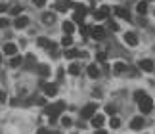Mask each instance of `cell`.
<instances>
[{
	"label": "cell",
	"instance_id": "17",
	"mask_svg": "<svg viewBox=\"0 0 155 134\" xmlns=\"http://www.w3.org/2000/svg\"><path fill=\"white\" fill-rule=\"evenodd\" d=\"M127 71V65H124L123 62H117L115 65H113V73H115V75H121V73H124Z\"/></svg>",
	"mask_w": 155,
	"mask_h": 134
},
{
	"label": "cell",
	"instance_id": "1",
	"mask_svg": "<svg viewBox=\"0 0 155 134\" xmlns=\"http://www.w3.org/2000/svg\"><path fill=\"white\" fill-rule=\"evenodd\" d=\"M63 109H65V102H56V103L46 107V115L50 117V123H56L58 117L63 113Z\"/></svg>",
	"mask_w": 155,
	"mask_h": 134
},
{
	"label": "cell",
	"instance_id": "14",
	"mask_svg": "<svg viewBox=\"0 0 155 134\" xmlns=\"http://www.w3.org/2000/svg\"><path fill=\"white\" fill-rule=\"evenodd\" d=\"M4 54H8V56H15V54H17V46L14 44V42H8V44L4 46Z\"/></svg>",
	"mask_w": 155,
	"mask_h": 134
},
{
	"label": "cell",
	"instance_id": "5",
	"mask_svg": "<svg viewBox=\"0 0 155 134\" xmlns=\"http://www.w3.org/2000/svg\"><path fill=\"white\" fill-rule=\"evenodd\" d=\"M123 39H124V42H127L128 46H138V35L132 33V31H127L123 35Z\"/></svg>",
	"mask_w": 155,
	"mask_h": 134
},
{
	"label": "cell",
	"instance_id": "12",
	"mask_svg": "<svg viewBox=\"0 0 155 134\" xmlns=\"http://www.w3.org/2000/svg\"><path fill=\"white\" fill-rule=\"evenodd\" d=\"M94 17H96V19H107V17H109V8H107V6L100 8L98 12H94Z\"/></svg>",
	"mask_w": 155,
	"mask_h": 134
},
{
	"label": "cell",
	"instance_id": "23",
	"mask_svg": "<svg viewBox=\"0 0 155 134\" xmlns=\"http://www.w3.org/2000/svg\"><path fill=\"white\" fill-rule=\"evenodd\" d=\"M136 10H138V14H146V12H147V4L146 2H140L138 6H136Z\"/></svg>",
	"mask_w": 155,
	"mask_h": 134
},
{
	"label": "cell",
	"instance_id": "20",
	"mask_svg": "<svg viewBox=\"0 0 155 134\" xmlns=\"http://www.w3.org/2000/svg\"><path fill=\"white\" fill-rule=\"evenodd\" d=\"M42 23L44 25H52L54 23V14H42Z\"/></svg>",
	"mask_w": 155,
	"mask_h": 134
},
{
	"label": "cell",
	"instance_id": "18",
	"mask_svg": "<svg viewBox=\"0 0 155 134\" xmlns=\"http://www.w3.org/2000/svg\"><path fill=\"white\" fill-rule=\"evenodd\" d=\"M98 75H100V69L94 63H90V65H88V77H90V79H96Z\"/></svg>",
	"mask_w": 155,
	"mask_h": 134
},
{
	"label": "cell",
	"instance_id": "25",
	"mask_svg": "<svg viewBox=\"0 0 155 134\" xmlns=\"http://www.w3.org/2000/svg\"><path fill=\"white\" fill-rule=\"evenodd\" d=\"M109 125H111V129H119V126H121V121H119L117 117H111Z\"/></svg>",
	"mask_w": 155,
	"mask_h": 134
},
{
	"label": "cell",
	"instance_id": "24",
	"mask_svg": "<svg viewBox=\"0 0 155 134\" xmlns=\"http://www.w3.org/2000/svg\"><path fill=\"white\" fill-rule=\"evenodd\" d=\"M61 44H63V46H71V44H73V39H71L69 35H65L63 39H61Z\"/></svg>",
	"mask_w": 155,
	"mask_h": 134
},
{
	"label": "cell",
	"instance_id": "29",
	"mask_svg": "<svg viewBox=\"0 0 155 134\" xmlns=\"http://www.w3.org/2000/svg\"><path fill=\"white\" fill-rule=\"evenodd\" d=\"M105 113L107 115H115V107H113V106H105Z\"/></svg>",
	"mask_w": 155,
	"mask_h": 134
},
{
	"label": "cell",
	"instance_id": "26",
	"mask_svg": "<svg viewBox=\"0 0 155 134\" xmlns=\"http://www.w3.org/2000/svg\"><path fill=\"white\" fill-rule=\"evenodd\" d=\"M144 96H146L144 90H136V92H134V100H136V102H140L142 98H144Z\"/></svg>",
	"mask_w": 155,
	"mask_h": 134
},
{
	"label": "cell",
	"instance_id": "38",
	"mask_svg": "<svg viewBox=\"0 0 155 134\" xmlns=\"http://www.w3.org/2000/svg\"><path fill=\"white\" fill-rule=\"evenodd\" d=\"M96 134H107V132H105V130H102V129H100V130H98Z\"/></svg>",
	"mask_w": 155,
	"mask_h": 134
},
{
	"label": "cell",
	"instance_id": "34",
	"mask_svg": "<svg viewBox=\"0 0 155 134\" xmlns=\"http://www.w3.org/2000/svg\"><path fill=\"white\" fill-rule=\"evenodd\" d=\"M0 102H2V103L6 102V92H4V90H0Z\"/></svg>",
	"mask_w": 155,
	"mask_h": 134
},
{
	"label": "cell",
	"instance_id": "39",
	"mask_svg": "<svg viewBox=\"0 0 155 134\" xmlns=\"http://www.w3.org/2000/svg\"><path fill=\"white\" fill-rule=\"evenodd\" d=\"M0 59H2V54H0Z\"/></svg>",
	"mask_w": 155,
	"mask_h": 134
},
{
	"label": "cell",
	"instance_id": "28",
	"mask_svg": "<svg viewBox=\"0 0 155 134\" xmlns=\"http://www.w3.org/2000/svg\"><path fill=\"white\" fill-rule=\"evenodd\" d=\"M77 56H79L77 50H67V52H65V58H77Z\"/></svg>",
	"mask_w": 155,
	"mask_h": 134
},
{
	"label": "cell",
	"instance_id": "9",
	"mask_svg": "<svg viewBox=\"0 0 155 134\" xmlns=\"http://www.w3.org/2000/svg\"><path fill=\"white\" fill-rule=\"evenodd\" d=\"M90 33H92V36H94L96 40H104V39H105V29H104V27H94Z\"/></svg>",
	"mask_w": 155,
	"mask_h": 134
},
{
	"label": "cell",
	"instance_id": "36",
	"mask_svg": "<svg viewBox=\"0 0 155 134\" xmlns=\"http://www.w3.org/2000/svg\"><path fill=\"white\" fill-rule=\"evenodd\" d=\"M6 10H8V6H6V4H0V12H6Z\"/></svg>",
	"mask_w": 155,
	"mask_h": 134
},
{
	"label": "cell",
	"instance_id": "37",
	"mask_svg": "<svg viewBox=\"0 0 155 134\" xmlns=\"http://www.w3.org/2000/svg\"><path fill=\"white\" fill-rule=\"evenodd\" d=\"M38 134H50V132L46 130V129H40V130H38Z\"/></svg>",
	"mask_w": 155,
	"mask_h": 134
},
{
	"label": "cell",
	"instance_id": "10",
	"mask_svg": "<svg viewBox=\"0 0 155 134\" xmlns=\"http://www.w3.org/2000/svg\"><path fill=\"white\" fill-rule=\"evenodd\" d=\"M140 65V69H144V71H147V73H151L153 69H155V65H153V62H151V59H142V62L138 63Z\"/></svg>",
	"mask_w": 155,
	"mask_h": 134
},
{
	"label": "cell",
	"instance_id": "3",
	"mask_svg": "<svg viewBox=\"0 0 155 134\" xmlns=\"http://www.w3.org/2000/svg\"><path fill=\"white\" fill-rule=\"evenodd\" d=\"M96 109H98V106H96V103H88V106H84V107H82V111H81V117H82V119H92L94 115H96Z\"/></svg>",
	"mask_w": 155,
	"mask_h": 134
},
{
	"label": "cell",
	"instance_id": "16",
	"mask_svg": "<svg viewBox=\"0 0 155 134\" xmlns=\"http://www.w3.org/2000/svg\"><path fill=\"white\" fill-rule=\"evenodd\" d=\"M37 71H38V75H40V77H48V75H50V67L46 65V63L37 65Z\"/></svg>",
	"mask_w": 155,
	"mask_h": 134
},
{
	"label": "cell",
	"instance_id": "27",
	"mask_svg": "<svg viewBox=\"0 0 155 134\" xmlns=\"http://www.w3.org/2000/svg\"><path fill=\"white\" fill-rule=\"evenodd\" d=\"M10 14H12V15H19V14H21V6H14V8L10 10Z\"/></svg>",
	"mask_w": 155,
	"mask_h": 134
},
{
	"label": "cell",
	"instance_id": "2",
	"mask_svg": "<svg viewBox=\"0 0 155 134\" xmlns=\"http://www.w3.org/2000/svg\"><path fill=\"white\" fill-rule=\"evenodd\" d=\"M138 106H140V111L144 113V115H147V113H151V109H153V100L146 94L144 98L138 102Z\"/></svg>",
	"mask_w": 155,
	"mask_h": 134
},
{
	"label": "cell",
	"instance_id": "35",
	"mask_svg": "<svg viewBox=\"0 0 155 134\" xmlns=\"http://www.w3.org/2000/svg\"><path fill=\"white\" fill-rule=\"evenodd\" d=\"M98 59H100V62H104V59H105V54L100 52V54H98Z\"/></svg>",
	"mask_w": 155,
	"mask_h": 134
},
{
	"label": "cell",
	"instance_id": "32",
	"mask_svg": "<svg viewBox=\"0 0 155 134\" xmlns=\"http://www.w3.org/2000/svg\"><path fill=\"white\" fill-rule=\"evenodd\" d=\"M35 2V6H38V8H42V6L46 4V0H33Z\"/></svg>",
	"mask_w": 155,
	"mask_h": 134
},
{
	"label": "cell",
	"instance_id": "6",
	"mask_svg": "<svg viewBox=\"0 0 155 134\" xmlns=\"http://www.w3.org/2000/svg\"><path fill=\"white\" fill-rule=\"evenodd\" d=\"M90 123H92V126H94V129H102V126H104V123H105V117H104V115H94V117L90 119Z\"/></svg>",
	"mask_w": 155,
	"mask_h": 134
},
{
	"label": "cell",
	"instance_id": "8",
	"mask_svg": "<svg viewBox=\"0 0 155 134\" xmlns=\"http://www.w3.org/2000/svg\"><path fill=\"white\" fill-rule=\"evenodd\" d=\"M44 94L50 96V98H52V96H56V94H58V86H56L54 82H46V84H44Z\"/></svg>",
	"mask_w": 155,
	"mask_h": 134
},
{
	"label": "cell",
	"instance_id": "30",
	"mask_svg": "<svg viewBox=\"0 0 155 134\" xmlns=\"http://www.w3.org/2000/svg\"><path fill=\"white\" fill-rule=\"evenodd\" d=\"M61 125L63 126H69L71 125V117H61Z\"/></svg>",
	"mask_w": 155,
	"mask_h": 134
},
{
	"label": "cell",
	"instance_id": "19",
	"mask_svg": "<svg viewBox=\"0 0 155 134\" xmlns=\"http://www.w3.org/2000/svg\"><path fill=\"white\" fill-rule=\"evenodd\" d=\"M63 31L71 36V33L75 31V23H73V21H63Z\"/></svg>",
	"mask_w": 155,
	"mask_h": 134
},
{
	"label": "cell",
	"instance_id": "7",
	"mask_svg": "<svg viewBox=\"0 0 155 134\" xmlns=\"http://www.w3.org/2000/svg\"><path fill=\"white\" fill-rule=\"evenodd\" d=\"M14 25H15V29H25V27L29 25V17H25V15H19V17H15Z\"/></svg>",
	"mask_w": 155,
	"mask_h": 134
},
{
	"label": "cell",
	"instance_id": "13",
	"mask_svg": "<svg viewBox=\"0 0 155 134\" xmlns=\"http://www.w3.org/2000/svg\"><path fill=\"white\" fill-rule=\"evenodd\" d=\"M71 6H75L71 0H58L56 2V10H59V12H65L67 8H71Z\"/></svg>",
	"mask_w": 155,
	"mask_h": 134
},
{
	"label": "cell",
	"instance_id": "40",
	"mask_svg": "<svg viewBox=\"0 0 155 134\" xmlns=\"http://www.w3.org/2000/svg\"><path fill=\"white\" fill-rule=\"evenodd\" d=\"M54 134H58V132H54Z\"/></svg>",
	"mask_w": 155,
	"mask_h": 134
},
{
	"label": "cell",
	"instance_id": "21",
	"mask_svg": "<svg viewBox=\"0 0 155 134\" xmlns=\"http://www.w3.org/2000/svg\"><path fill=\"white\" fill-rule=\"evenodd\" d=\"M21 62H23L21 56H14V58H12V62H10V65H12V67H19Z\"/></svg>",
	"mask_w": 155,
	"mask_h": 134
},
{
	"label": "cell",
	"instance_id": "33",
	"mask_svg": "<svg viewBox=\"0 0 155 134\" xmlns=\"http://www.w3.org/2000/svg\"><path fill=\"white\" fill-rule=\"evenodd\" d=\"M109 29H113V31H117V29H119V25H117L115 21H111V19H109Z\"/></svg>",
	"mask_w": 155,
	"mask_h": 134
},
{
	"label": "cell",
	"instance_id": "4",
	"mask_svg": "<svg viewBox=\"0 0 155 134\" xmlns=\"http://www.w3.org/2000/svg\"><path fill=\"white\" fill-rule=\"evenodd\" d=\"M84 15H86V8L79 4V6L75 8V15H73L75 23H81V25H82V21H84Z\"/></svg>",
	"mask_w": 155,
	"mask_h": 134
},
{
	"label": "cell",
	"instance_id": "15",
	"mask_svg": "<svg viewBox=\"0 0 155 134\" xmlns=\"http://www.w3.org/2000/svg\"><path fill=\"white\" fill-rule=\"evenodd\" d=\"M113 12H115V14H117L119 17H123V19H127V21H130V14H128V12L124 10V8H121V6H117V8L113 10Z\"/></svg>",
	"mask_w": 155,
	"mask_h": 134
},
{
	"label": "cell",
	"instance_id": "11",
	"mask_svg": "<svg viewBox=\"0 0 155 134\" xmlns=\"http://www.w3.org/2000/svg\"><path fill=\"white\" fill-rule=\"evenodd\" d=\"M144 123H146L144 117H134L132 121H130V129H132V130H140L142 126H144Z\"/></svg>",
	"mask_w": 155,
	"mask_h": 134
},
{
	"label": "cell",
	"instance_id": "31",
	"mask_svg": "<svg viewBox=\"0 0 155 134\" xmlns=\"http://www.w3.org/2000/svg\"><path fill=\"white\" fill-rule=\"evenodd\" d=\"M4 27H8V19H6V17H0V29H4Z\"/></svg>",
	"mask_w": 155,
	"mask_h": 134
},
{
	"label": "cell",
	"instance_id": "22",
	"mask_svg": "<svg viewBox=\"0 0 155 134\" xmlns=\"http://www.w3.org/2000/svg\"><path fill=\"white\" fill-rule=\"evenodd\" d=\"M69 73H71V75H79V73H81V65L79 63H71Z\"/></svg>",
	"mask_w": 155,
	"mask_h": 134
}]
</instances>
